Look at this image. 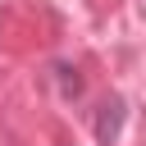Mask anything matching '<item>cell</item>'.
Returning <instances> with one entry per match:
<instances>
[{
  "mask_svg": "<svg viewBox=\"0 0 146 146\" xmlns=\"http://www.w3.org/2000/svg\"><path fill=\"white\" fill-rule=\"evenodd\" d=\"M59 82H64V96H78V91H82V78H78V68H59Z\"/></svg>",
  "mask_w": 146,
  "mask_h": 146,
  "instance_id": "obj_2",
  "label": "cell"
},
{
  "mask_svg": "<svg viewBox=\"0 0 146 146\" xmlns=\"http://www.w3.org/2000/svg\"><path fill=\"white\" fill-rule=\"evenodd\" d=\"M123 119H128V105L114 96V100H105L100 105V114H96V141L100 146H114L119 141V132H123Z\"/></svg>",
  "mask_w": 146,
  "mask_h": 146,
  "instance_id": "obj_1",
  "label": "cell"
}]
</instances>
